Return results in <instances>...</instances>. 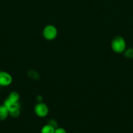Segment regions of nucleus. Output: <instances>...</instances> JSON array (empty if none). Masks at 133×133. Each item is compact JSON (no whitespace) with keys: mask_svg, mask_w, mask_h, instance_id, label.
<instances>
[{"mask_svg":"<svg viewBox=\"0 0 133 133\" xmlns=\"http://www.w3.org/2000/svg\"><path fill=\"white\" fill-rule=\"evenodd\" d=\"M111 48L116 53H123L126 49V42L125 38L121 36H115L111 42Z\"/></svg>","mask_w":133,"mask_h":133,"instance_id":"f257e3e1","label":"nucleus"},{"mask_svg":"<svg viewBox=\"0 0 133 133\" xmlns=\"http://www.w3.org/2000/svg\"><path fill=\"white\" fill-rule=\"evenodd\" d=\"M3 105L7 108L9 115L13 118H16L20 114V105L19 102H12L7 99L4 101Z\"/></svg>","mask_w":133,"mask_h":133,"instance_id":"f03ea898","label":"nucleus"},{"mask_svg":"<svg viewBox=\"0 0 133 133\" xmlns=\"http://www.w3.org/2000/svg\"><path fill=\"white\" fill-rule=\"evenodd\" d=\"M57 34H58L57 29L53 25H48L45 26L43 30V37L48 41H52L56 38Z\"/></svg>","mask_w":133,"mask_h":133,"instance_id":"7ed1b4c3","label":"nucleus"},{"mask_svg":"<svg viewBox=\"0 0 133 133\" xmlns=\"http://www.w3.org/2000/svg\"><path fill=\"white\" fill-rule=\"evenodd\" d=\"M34 112L35 114L39 118H44L47 116L49 112L48 105L43 102H39L35 106Z\"/></svg>","mask_w":133,"mask_h":133,"instance_id":"20e7f679","label":"nucleus"},{"mask_svg":"<svg viewBox=\"0 0 133 133\" xmlns=\"http://www.w3.org/2000/svg\"><path fill=\"white\" fill-rule=\"evenodd\" d=\"M13 77L9 73L4 71H0V86L6 87L10 86L13 83Z\"/></svg>","mask_w":133,"mask_h":133,"instance_id":"39448f33","label":"nucleus"},{"mask_svg":"<svg viewBox=\"0 0 133 133\" xmlns=\"http://www.w3.org/2000/svg\"><path fill=\"white\" fill-rule=\"evenodd\" d=\"M9 112L4 105H0V121H4L8 118Z\"/></svg>","mask_w":133,"mask_h":133,"instance_id":"423d86ee","label":"nucleus"},{"mask_svg":"<svg viewBox=\"0 0 133 133\" xmlns=\"http://www.w3.org/2000/svg\"><path fill=\"white\" fill-rule=\"evenodd\" d=\"M7 99L12 101V102H19L20 94L16 91H13L9 94Z\"/></svg>","mask_w":133,"mask_h":133,"instance_id":"0eeeda50","label":"nucleus"},{"mask_svg":"<svg viewBox=\"0 0 133 133\" xmlns=\"http://www.w3.org/2000/svg\"><path fill=\"white\" fill-rule=\"evenodd\" d=\"M55 129L56 128L54 127L47 123L42 127L41 130H40V133H54Z\"/></svg>","mask_w":133,"mask_h":133,"instance_id":"6e6552de","label":"nucleus"},{"mask_svg":"<svg viewBox=\"0 0 133 133\" xmlns=\"http://www.w3.org/2000/svg\"><path fill=\"white\" fill-rule=\"evenodd\" d=\"M123 53L124 56H125L126 58H129V59L133 58V48H127V49H125V51L123 52Z\"/></svg>","mask_w":133,"mask_h":133,"instance_id":"1a4fd4ad","label":"nucleus"},{"mask_svg":"<svg viewBox=\"0 0 133 133\" xmlns=\"http://www.w3.org/2000/svg\"><path fill=\"white\" fill-rule=\"evenodd\" d=\"M54 133H67V132H66V130L64 128H63V127H57V128H56V129H55Z\"/></svg>","mask_w":133,"mask_h":133,"instance_id":"9d476101","label":"nucleus"},{"mask_svg":"<svg viewBox=\"0 0 133 133\" xmlns=\"http://www.w3.org/2000/svg\"><path fill=\"white\" fill-rule=\"evenodd\" d=\"M48 124L51 125H52L53 127H54L55 128H57V123L55 119H50V120L48 121Z\"/></svg>","mask_w":133,"mask_h":133,"instance_id":"9b49d317","label":"nucleus"},{"mask_svg":"<svg viewBox=\"0 0 133 133\" xmlns=\"http://www.w3.org/2000/svg\"><path fill=\"white\" fill-rule=\"evenodd\" d=\"M74 133H77V132H74Z\"/></svg>","mask_w":133,"mask_h":133,"instance_id":"f8f14e48","label":"nucleus"}]
</instances>
